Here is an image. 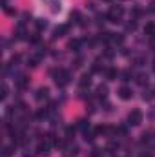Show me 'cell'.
Returning <instances> with one entry per match:
<instances>
[{
    "label": "cell",
    "mask_w": 155,
    "mask_h": 157,
    "mask_svg": "<svg viewBox=\"0 0 155 157\" xmlns=\"http://www.w3.org/2000/svg\"><path fill=\"white\" fill-rule=\"evenodd\" d=\"M122 15H124V7H122V6H112L110 11H108V15H106V18H108L110 22L117 24V22H120Z\"/></svg>",
    "instance_id": "obj_1"
},
{
    "label": "cell",
    "mask_w": 155,
    "mask_h": 157,
    "mask_svg": "<svg viewBox=\"0 0 155 157\" xmlns=\"http://www.w3.org/2000/svg\"><path fill=\"white\" fill-rule=\"evenodd\" d=\"M53 78H55V84L62 88V86H66V84L70 82L71 75H70V71H68V70H59V71H55V73H53Z\"/></svg>",
    "instance_id": "obj_2"
},
{
    "label": "cell",
    "mask_w": 155,
    "mask_h": 157,
    "mask_svg": "<svg viewBox=\"0 0 155 157\" xmlns=\"http://www.w3.org/2000/svg\"><path fill=\"white\" fill-rule=\"evenodd\" d=\"M142 112L141 110H133V112H130V115H128V124L130 126H139L141 122H142Z\"/></svg>",
    "instance_id": "obj_3"
},
{
    "label": "cell",
    "mask_w": 155,
    "mask_h": 157,
    "mask_svg": "<svg viewBox=\"0 0 155 157\" xmlns=\"http://www.w3.org/2000/svg\"><path fill=\"white\" fill-rule=\"evenodd\" d=\"M119 97H120L122 101H130V99L133 97V91H131V88H128V86H122V88H119Z\"/></svg>",
    "instance_id": "obj_4"
},
{
    "label": "cell",
    "mask_w": 155,
    "mask_h": 157,
    "mask_svg": "<svg viewBox=\"0 0 155 157\" xmlns=\"http://www.w3.org/2000/svg\"><path fill=\"white\" fill-rule=\"evenodd\" d=\"M49 143H51L49 139L39 143V146H37V154H39V155H47V154H49Z\"/></svg>",
    "instance_id": "obj_5"
},
{
    "label": "cell",
    "mask_w": 155,
    "mask_h": 157,
    "mask_svg": "<svg viewBox=\"0 0 155 157\" xmlns=\"http://www.w3.org/2000/svg\"><path fill=\"white\" fill-rule=\"evenodd\" d=\"M68 29H70V26H68V24H62V26L55 28V31H53V39H59V37H62L64 33H68Z\"/></svg>",
    "instance_id": "obj_6"
},
{
    "label": "cell",
    "mask_w": 155,
    "mask_h": 157,
    "mask_svg": "<svg viewBox=\"0 0 155 157\" xmlns=\"http://www.w3.org/2000/svg\"><path fill=\"white\" fill-rule=\"evenodd\" d=\"M47 97H49V90H47V88H40L39 91H37V101H39V102L46 101Z\"/></svg>",
    "instance_id": "obj_7"
},
{
    "label": "cell",
    "mask_w": 155,
    "mask_h": 157,
    "mask_svg": "<svg viewBox=\"0 0 155 157\" xmlns=\"http://www.w3.org/2000/svg\"><path fill=\"white\" fill-rule=\"evenodd\" d=\"M28 84H29V78H28V77H24V75H22V77L17 78V86H18L20 90H24V88H26Z\"/></svg>",
    "instance_id": "obj_8"
},
{
    "label": "cell",
    "mask_w": 155,
    "mask_h": 157,
    "mask_svg": "<svg viewBox=\"0 0 155 157\" xmlns=\"http://www.w3.org/2000/svg\"><path fill=\"white\" fill-rule=\"evenodd\" d=\"M78 84H80V88H86V86H89L91 84V77L86 73V75H82L80 77V80H78Z\"/></svg>",
    "instance_id": "obj_9"
},
{
    "label": "cell",
    "mask_w": 155,
    "mask_h": 157,
    "mask_svg": "<svg viewBox=\"0 0 155 157\" xmlns=\"http://www.w3.org/2000/svg\"><path fill=\"white\" fill-rule=\"evenodd\" d=\"M142 99H144V101H153L155 99V90H144Z\"/></svg>",
    "instance_id": "obj_10"
},
{
    "label": "cell",
    "mask_w": 155,
    "mask_h": 157,
    "mask_svg": "<svg viewBox=\"0 0 155 157\" xmlns=\"http://www.w3.org/2000/svg\"><path fill=\"white\" fill-rule=\"evenodd\" d=\"M106 95H108V88H106V86H102V84H100V86H99V88H97V97H99V99H104V97H106Z\"/></svg>",
    "instance_id": "obj_11"
},
{
    "label": "cell",
    "mask_w": 155,
    "mask_h": 157,
    "mask_svg": "<svg viewBox=\"0 0 155 157\" xmlns=\"http://www.w3.org/2000/svg\"><path fill=\"white\" fill-rule=\"evenodd\" d=\"M40 62V55H35V57H31L29 60H28V66H31V68H37Z\"/></svg>",
    "instance_id": "obj_12"
},
{
    "label": "cell",
    "mask_w": 155,
    "mask_h": 157,
    "mask_svg": "<svg viewBox=\"0 0 155 157\" xmlns=\"http://www.w3.org/2000/svg\"><path fill=\"white\" fill-rule=\"evenodd\" d=\"M106 78H108V80H115L117 78V70L108 68V70H106Z\"/></svg>",
    "instance_id": "obj_13"
},
{
    "label": "cell",
    "mask_w": 155,
    "mask_h": 157,
    "mask_svg": "<svg viewBox=\"0 0 155 157\" xmlns=\"http://www.w3.org/2000/svg\"><path fill=\"white\" fill-rule=\"evenodd\" d=\"M77 126L80 128V130H82V132H88V128H89V122H88L86 119H80V121H78V124H77Z\"/></svg>",
    "instance_id": "obj_14"
},
{
    "label": "cell",
    "mask_w": 155,
    "mask_h": 157,
    "mask_svg": "<svg viewBox=\"0 0 155 157\" xmlns=\"http://www.w3.org/2000/svg\"><path fill=\"white\" fill-rule=\"evenodd\" d=\"M144 33H146V35H150V37H153V35H155V26H153V24H146Z\"/></svg>",
    "instance_id": "obj_15"
},
{
    "label": "cell",
    "mask_w": 155,
    "mask_h": 157,
    "mask_svg": "<svg viewBox=\"0 0 155 157\" xmlns=\"http://www.w3.org/2000/svg\"><path fill=\"white\" fill-rule=\"evenodd\" d=\"M7 95H9V88H7V84H2V99H7Z\"/></svg>",
    "instance_id": "obj_16"
},
{
    "label": "cell",
    "mask_w": 155,
    "mask_h": 157,
    "mask_svg": "<svg viewBox=\"0 0 155 157\" xmlns=\"http://www.w3.org/2000/svg\"><path fill=\"white\" fill-rule=\"evenodd\" d=\"M46 26H47V22H46V20H44V18H39V20H37V29H44V28H46Z\"/></svg>",
    "instance_id": "obj_17"
},
{
    "label": "cell",
    "mask_w": 155,
    "mask_h": 157,
    "mask_svg": "<svg viewBox=\"0 0 155 157\" xmlns=\"http://www.w3.org/2000/svg\"><path fill=\"white\" fill-rule=\"evenodd\" d=\"M70 48L77 51L78 48H80V40H71V42H70Z\"/></svg>",
    "instance_id": "obj_18"
},
{
    "label": "cell",
    "mask_w": 155,
    "mask_h": 157,
    "mask_svg": "<svg viewBox=\"0 0 155 157\" xmlns=\"http://www.w3.org/2000/svg\"><path fill=\"white\" fill-rule=\"evenodd\" d=\"M137 82H139V84H141V86H142V84H146V82H148V77H146V75H142V73H141V75H139V77H137Z\"/></svg>",
    "instance_id": "obj_19"
},
{
    "label": "cell",
    "mask_w": 155,
    "mask_h": 157,
    "mask_svg": "<svg viewBox=\"0 0 155 157\" xmlns=\"http://www.w3.org/2000/svg\"><path fill=\"white\" fill-rule=\"evenodd\" d=\"M11 152H13V148H11V146H4V157H9V155H11Z\"/></svg>",
    "instance_id": "obj_20"
},
{
    "label": "cell",
    "mask_w": 155,
    "mask_h": 157,
    "mask_svg": "<svg viewBox=\"0 0 155 157\" xmlns=\"http://www.w3.org/2000/svg\"><path fill=\"white\" fill-rule=\"evenodd\" d=\"M130 75H131V73H130L128 70H126V71H122V80H130Z\"/></svg>",
    "instance_id": "obj_21"
},
{
    "label": "cell",
    "mask_w": 155,
    "mask_h": 157,
    "mask_svg": "<svg viewBox=\"0 0 155 157\" xmlns=\"http://www.w3.org/2000/svg\"><path fill=\"white\" fill-rule=\"evenodd\" d=\"M84 141H93V135L88 133V132H84Z\"/></svg>",
    "instance_id": "obj_22"
},
{
    "label": "cell",
    "mask_w": 155,
    "mask_h": 157,
    "mask_svg": "<svg viewBox=\"0 0 155 157\" xmlns=\"http://www.w3.org/2000/svg\"><path fill=\"white\" fill-rule=\"evenodd\" d=\"M91 157H102V154H100V150H97V148H95V150L91 152Z\"/></svg>",
    "instance_id": "obj_23"
},
{
    "label": "cell",
    "mask_w": 155,
    "mask_h": 157,
    "mask_svg": "<svg viewBox=\"0 0 155 157\" xmlns=\"http://www.w3.org/2000/svg\"><path fill=\"white\" fill-rule=\"evenodd\" d=\"M126 28H128V29H131V31H133V29H135V28H137V24H135V22H130V24H128V26H126Z\"/></svg>",
    "instance_id": "obj_24"
},
{
    "label": "cell",
    "mask_w": 155,
    "mask_h": 157,
    "mask_svg": "<svg viewBox=\"0 0 155 157\" xmlns=\"http://www.w3.org/2000/svg\"><path fill=\"white\" fill-rule=\"evenodd\" d=\"M150 11H153L155 13V0H152V4H150Z\"/></svg>",
    "instance_id": "obj_25"
},
{
    "label": "cell",
    "mask_w": 155,
    "mask_h": 157,
    "mask_svg": "<svg viewBox=\"0 0 155 157\" xmlns=\"http://www.w3.org/2000/svg\"><path fill=\"white\" fill-rule=\"evenodd\" d=\"M141 157H152V155L150 154H144V155H141Z\"/></svg>",
    "instance_id": "obj_26"
},
{
    "label": "cell",
    "mask_w": 155,
    "mask_h": 157,
    "mask_svg": "<svg viewBox=\"0 0 155 157\" xmlns=\"http://www.w3.org/2000/svg\"><path fill=\"white\" fill-rule=\"evenodd\" d=\"M153 71H155V59H153Z\"/></svg>",
    "instance_id": "obj_27"
},
{
    "label": "cell",
    "mask_w": 155,
    "mask_h": 157,
    "mask_svg": "<svg viewBox=\"0 0 155 157\" xmlns=\"http://www.w3.org/2000/svg\"><path fill=\"white\" fill-rule=\"evenodd\" d=\"M108 2H112V0H108Z\"/></svg>",
    "instance_id": "obj_28"
}]
</instances>
